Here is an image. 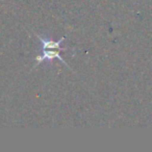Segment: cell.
I'll return each instance as SVG.
<instances>
[{
    "mask_svg": "<svg viewBox=\"0 0 152 152\" xmlns=\"http://www.w3.org/2000/svg\"><path fill=\"white\" fill-rule=\"evenodd\" d=\"M37 37H38L39 40L41 41L43 53H42V55L37 56L36 66L40 65V64L44 61H52V59H54V58H57L59 61H61V63L65 64L66 66H68L67 63L64 61V58L61 55V51L66 50V48H61V42L65 40V38L59 39L57 42H53V41H51V40H47V39L43 38L40 34H37Z\"/></svg>",
    "mask_w": 152,
    "mask_h": 152,
    "instance_id": "1",
    "label": "cell"
}]
</instances>
